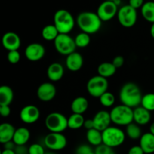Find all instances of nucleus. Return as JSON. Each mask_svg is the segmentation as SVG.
Listing matches in <instances>:
<instances>
[{"instance_id": "f257e3e1", "label": "nucleus", "mask_w": 154, "mask_h": 154, "mask_svg": "<svg viewBox=\"0 0 154 154\" xmlns=\"http://www.w3.org/2000/svg\"><path fill=\"white\" fill-rule=\"evenodd\" d=\"M119 97L121 104L134 109L141 105L143 95L141 89L136 84L128 82L121 87Z\"/></svg>"}, {"instance_id": "f03ea898", "label": "nucleus", "mask_w": 154, "mask_h": 154, "mask_svg": "<svg viewBox=\"0 0 154 154\" xmlns=\"http://www.w3.org/2000/svg\"><path fill=\"white\" fill-rule=\"evenodd\" d=\"M77 24L81 32L89 35L95 34L100 30L102 21L98 14L93 11H83L77 17Z\"/></svg>"}, {"instance_id": "7ed1b4c3", "label": "nucleus", "mask_w": 154, "mask_h": 154, "mask_svg": "<svg viewBox=\"0 0 154 154\" xmlns=\"http://www.w3.org/2000/svg\"><path fill=\"white\" fill-rule=\"evenodd\" d=\"M54 24L60 34H69L75 27V20L69 11L60 9L54 14Z\"/></svg>"}, {"instance_id": "20e7f679", "label": "nucleus", "mask_w": 154, "mask_h": 154, "mask_svg": "<svg viewBox=\"0 0 154 154\" xmlns=\"http://www.w3.org/2000/svg\"><path fill=\"white\" fill-rule=\"evenodd\" d=\"M111 121L117 126H127L134 121L133 108L126 105H119L115 106L110 111Z\"/></svg>"}, {"instance_id": "39448f33", "label": "nucleus", "mask_w": 154, "mask_h": 154, "mask_svg": "<svg viewBox=\"0 0 154 154\" xmlns=\"http://www.w3.org/2000/svg\"><path fill=\"white\" fill-rule=\"evenodd\" d=\"M126 139V132L117 126H109L102 132L103 144L115 148L122 145Z\"/></svg>"}, {"instance_id": "423d86ee", "label": "nucleus", "mask_w": 154, "mask_h": 154, "mask_svg": "<svg viewBox=\"0 0 154 154\" xmlns=\"http://www.w3.org/2000/svg\"><path fill=\"white\" fill-rule=\"evenodd\" d=\"M45 124L50 132L63 133L68 127V118L60 112H52L48 114L45 120Z\"/></svg>"}, {"instance_id": "0eeeda50", "label": "nucleus", "mask_w": 154, "mask_h": 154, "mask_svg": "<svg viewBox=\"0 0 154 154\" xmlns=\"http://www.w3.org/2000/svg\"><path fill=\"white\" fill-rule=\"evenodd\" d=\"M108 81L100 75H96L90 78L87 84V90L89 94L94 98H99L107 92Z\"/></svg>"}, {"instance_id": "6e6552de", "label": "nucleus", "mask_w": 154, "mask_h": 154, "mask_svg": "<svg viewBox=\"0 0 154 154\" xmlns=\"http://www.w3.org/2000/svg\"><path fill=\"white\" fill-rule=\"evenodd\" d=\"M117 17L119 23L122 26L125 28H131L136 23L138 13L136 9L131 7L129 5H126L119 8Z\"/></svg>"}, {"instance_id": "1a4fd4ad", "label": "nucleus", "mask_w": 154, "mask_h": 154, "mask_svg": "<svg viewBox=\"0 0 154 154\" xmlns=\"http://www.w3.org/2000/svg\"><path fill=\"white\" fill-rule=\"evenodd\" d=\"M54 42L56 51L66 57L75 52L77 48L75 38H72L69 34H60Z\"/></svg>"}, {"instance_id": "9d476101", "label": "nucleus", "mask_w": 154, "mask_h": 154, "mask_svg": "<svg viewBox=\"0 0 154 154\" xmlns=\"http://www.w3.org/2000/svg\"><path fill=\"white\" fill-rule=\"evenodd\" d=\"M67 143L66 137L59 132H50L44 138L45 147L54 151L63 150L67 146Z\"/></svg>"}, {"instance_id": "9b49d317", "label": "nucleus", "mask_w": 154, "mask_h": 154, "mask_svg": "<svg viewBox=\"0 0 154 154\" xmlns=\"http://www.w3.org/2000/svg\"><path fill=\"white\" fill-rule=\"evenodd\" d=\"M118 10V5L115 2L104 1L98 7L96 14L102 22H107L117 16Z\"/></svg>"}, {"instance_id": "f8f14e48", "label": "nucleus", "mask_w": 154, "mask_h": 154, "mask_svg": "<svg viewBox=\"0 0 154 154\" xmlns=\"http://www.w3.org/2000/svg\"><path fill=\"white\" fill-rule=\"evenodd\" d=\"M40 117V111L35 105H28L24 106L20 112V118L26 124L36 123Z\"/></svg>"}, {"instance_id": "ddd939ff", "label": "nucleus", "mask_w": 154, "mask_h": 154, "mask_svg": "<svg viewBox=\"0 0 154 154\" xmlns=\"http://www.w3.org/2000/svg\"><path fill=\"white\" fill-rule=\"evenodd\" d=\"M25 57L29 61L38 62L45 55V48L40 43H31L25 49Z\"/></svg>"}, {"instance_id": "4468645a", "label": "nucleus", "mask_w": 154, "mask_h": 154, "mask_svg": "<svg viewBox=\"0 0 154 154\" xmlns=\"http://www.w3.org/2000/svg\"><path fill=\"white\" fill-rule=\"evenodd\" d=\"M57 88L51 82L42 83L37 90V96L39 100L44 102H51L55 98Z\"/></svg>"}, {"instance_id": "2eb2a0df", "label": "nucleus", "mask_w": 154, "mask_h": 154, "mask_svg": "<svg viewBox=\"0 0 154 154\" xmlns=\"http://www.w3.org/2000/svg\"><path fill=\"white\" fill-rule=\"evenodd\" d=\"M93 120L94 123V129L102 132L111 126V123H112L110 112L105 110L98 111L93 117Z\"/></svg>"}, {"instance_id": "dca6fc26", "label": "nucleus", "mask_w": 154, "mask_h": 154, "mask_svg": "<svg viewBox=\"0 0 154 154\" xmlns=\"http://www.w3.org/2000/svg\"><path fill=\"white\" fill-rule=\"evenodd\" d=\"M3 48L8 51H18L20 48L21 40L20 36L13 32H8L5 33L2 38Z\"/></svg>"}, {"instance_id": "f3484780", "label": "nucleus", "mask_w": 154, "mask_h": 154, "mask_svg": "<svg viewBox=\"0 0 154 154\" xmlns=\"http://www.w3.org/2000/svg\"><path fill=\"white\" fill-rule=\"evenodd\" d=\"M83 65H84V58L81 54L76 51L66 57V66L71 72H78L83 67Z\"/></svg>"}, {"instance_id": "a211bd4d", "label": "nucleus", "mask_w": 154, "mask_h": 154, "mask_svg": "<svg viewBox=\"0 0 154 154\" xmlns=\"http://www.w3.org/2000/svg\"><path fill=\"white\" fill-rule=\"evenodd\" d=\"M151 120L150 111H147L142 106H138L133 109V120L139 126L147 125Z\"/></svg>"}, {"instance_id": "6ab92c4d", "label": "nucleus", "mask_w": 154, "mask_h": 154, "mask_svg": "<svg viewBox=\"0 0 154 154\" xmlns=\"http://www.w3.org/2000/svg\"><path fill=\"white\" fill-rule=\"evenodd\" d=\"M64 75V67L60 63H53L47 69V76L50 81L57 82L60 81Z\"/></svg>"}, {"instance_id": "aec40b11", "label": "nucleus", "mask_w": 154, "mask_h": 154, "mask_svg": "<svg viewBox=\"0 0 154 154\" xmlns=\"http://www.w3.org/2000/svg\"><path fill=\"white\" fill-rule=\"evenodd\" d=\"M16 129L9 123H3L0 125V142L5 144L13 141Z\"/></svg>"}, {"instance_id": "412c9836", "label": "nucleus", "mask_w": 154, "mask_h": 154, "mask_svg": "<svg viewBox=\"0 0 154 154\" xmlns=\"http://www.w3.org/2000/svg\"><path fill=\"white\" fill-rule=\"evenodd\" d=\"M140 147L145 154L154 153V135L149 132L143 134L140 138Z\"/></svg>"}, {"instance_id": "4be33fe9", "label": "nucleus", "mask_w": 154, "mask_h": 154, "mask_svg": "<svg viewBox=\"0 0 154 154\" xmlns=\"http://www.w3.org/2000/svg\"><path fill=\"white\" fill-rule=\"evenodd\" d=\"M30 132L27 128L20 127L16 129L14 135L13 142L16 146H24L30 138Z\"/></svg>"}, {"instance_id": "5701e85b", "label": "nucleus", "mask_w": 154, "mask_h": 154, "mask_svg": "<svg viewBox=\"0 0 154 154\" xmlns=\"http://www.w3.org/2000/svg\"><path fill=\"white\" fill-rule=\"evenodd\" d=\"M89 107V102L84 96H78L72 101L71 110L73 114H83L87 111Z\"/></svg>"}, {"instance_id": "b1692460", "label": "nucleus", "mask_w": 154, "mask_h": 154, "mask_svg": "<svg viewBox=\"0 0 154 154\" xmlns=\"http://www.w3.org/2000/svg\"><path fill=\"white\" fill-rule=\"evenodd\" d=\"M14 99V91L10 87L2 85L0 87V105H10Z\"/></svg>"}, {"instance_id": "393cba45", "label": "nucleus", "mask_w": 154, "mask_h": 154, "mask_svg": "<svg viewBox=\"0 0 154 154\" xmlns=\"http://www.w3.org/2000/svg\"><path fill=\"white\" fill-rule=\"evenodd\" d=\"M117 68L114 66L112 63H108V62H105L102 63L98 66V74L100 76L103 77L108 79V78H111L117 72Z\"/></svg>"}, {"instance_id": "a878e982", "label": "nucleus", "mask_w": 154, "mask_h": 154, "mask_svg": "<svg viewBox=\"0 0 154 154\" xmlns=\"http://www.w3.org/2000/svg\"><path fill=\"white\" fill-rule=\"evenodd\" d=\"M86 137H87V140L89 144L95 146V147H99L101 144H103V142H102V132L97 130L96 129L87 130Z\"/></svg>"}, {"instance_id": "bb28decb", "label": "nucleus", "mask_w": 154, "mask_h": 154, "mask_svg": "<svg viewBox=\"0 0 154 154\" xmlns=\"http://www.w3.org/2000/svg\"><path fill=\"white\" fill-rule=\"evenodd\" d=\"M141 13L143 18L149 23H154V2L149 1L144 2L141 8Z\"/></svg>"}, {"instance_id": "cd10ccee", "label": "nucleus", "mask_w": 154, "mask_h": 154, "mask_svg": "<svg viewBox=\"0 0 154 154\" xmlns=\"http://www.w3.org/2000/svg\"><path fill=\"white\" fill-rule=\"evenodd\" d=\"M59 35H60V32L54 24H49V25L45 26L42 30V38L48 42H51V41L54 42Z\"/></svg>"}, {"instance_id": "c85d7f7f", "label": "nucleus", "mask_w": 154, "mask_h": 154, "mask_svg": "<svg viewBox=\"0 0 154 154\" xmlns=\"http://www.w3.org/2000/svg\"><path fill=\"white\" fill-rule=\"evenodd\" d=\"M85 119L83 114H72L68 118V127L71 129H79L84 126Z\"/></svg>"}, {"instance_id": "c756f323", "label": "nucleus", "mask_w": 154, "mask_h": 154, "mask_svg": "<svg viewBox=\"0 0 154 154\" xmlns=\"http://www.w3.org/2000/svg\"><path fill=\"white\" fill-rule=\"evenodd\" d=\"M126 135L129 137L130 139L138 140L140 139L142 135L141 134V129L139 125L135 123H131L130 124L126 126Z\"/></svg>"}, {"instance_id": "7c9ffc66", "label": "nucleus", "mask_w": 154, "mask_h": 154, "mask_svg": "<svg viewBox=\"0 0 154 154\" xmlns=\"http://www.w3.org/2000/svg\"><path fill=\"white\" fill-rule=\"evenodd\" d=\"M90 41H91L90 35L83 32L78 33L75 38V45L77 48H84L88 46L90 43Z\"/></svg>"}, {"instance_id": "2f4dec72", "label": "nucleus", "mask_w": 154, "mask_h": 154, "mask_svg": "<svg viewBox=\"0 0 154 154\" xmlns=\"http://www.w3.org/2000/svg\"><path fill=\"white\" fill-rule=\"evenodd\" d=\"M99 99L101 105L105 108L112 107L115 103V96H114L112 93H110L108 91L102 94Z\"/></svg>"}, {"instance_id": "473e14b6", "label": "nucleus", "mask_w": 154, "mask_h": 154, "mask_svg": "<svg viewBox=\"0 0 154 154\" xmlns=\"http://www.w3.org/2000/svg\"><path fill=\"white\" fill-rule=\"evenodd\" d=\"M141 106L149 111H154V93H150L144 95L141 99Z\"/></svg>"}, {"instance_id": "72a5a7b5", "label": "nucleus", "mask_w": 154, "mask_h": 154, "mask_svg": "<svg viewBox=\"0 0 154 154\" xmlns=\"http://www.w3.org/2000/svg\"><path fill=\"white\" fill-rule=\"evenodd\" d=\"M7 59L11 64H17L20 60V54L18 51H8L7 54Z\"/></svg>"}, {"instance_id": "f704fd0d", "label": "nucleus", "mask_w": 154, "mask_h": 154, "mask_svg": "<svg viewBox=\"0 0 154 154\" xmlns=\"http://www.w3.org/2000/svg\"><path fill=\"white\" fill-rule=\"evenodd\" d=\"M29 154H45V149L40 144H32L28 148Z\"/></svg>"}, {"instance_id": "c9c22d12", "label": "nucleus", "mask_w": 154, "mask_h": 154, "mask_svg": "<svg viewBox=\"0 0 154 154\" xmlns=\"http://www.w3.org/2000/svg\"><path fill=\"white\" fill-rule=\"evenodd\" d=\"M95 152H96V154H116L113 148L103 144H101L99 147H96Z\"/></svg>"}, {"instance_id": "e433bc0d", "label": "nucleus", "mask_w": 154, "mask_h": 154, "mask_svg": "<svg viewBox=\"0 0 154 154\" xmlns=\"http://www.w3.org/2000/svg\"><path fill=\"white\" fill-rule=\"evenodd\" d=\"M93 150L90 146L87 144H81L76 149L75 154H90Z\"/></svg>"}, {"instance_id": "4c0bfd02", "label": "nucleus", "mask_w": 154, "mask_h": 154, "mask_svg": "<svg viewBox=\"0 0 154 154\" xmlns=\"http://www.w3.org/2000/svg\"><path fill=\"white\" fill-rule=\"evenodd\" d=\"M124 62H125V60L122 56H117V57H115L114 59H113L111 63L114 64V66H115L117 69H119V68H121L122 66H123Z\"/></svg>"}, {"instance_id": "58836bf2", "label": "nucleus", "mask_w": 154, "mask_h": 154, "mask_svg": "<svg viewBox=\"0 0 154 154\" xmlns=\"http://www.w3.org/2000/svg\"><path fill=\"white\" fill-rule=\"evenodd\" d=\"M11 110L10 105H0V114L2 117H7L11 114Z\"/></svg>"}, {"instance_id": "ea45409f", "label": "nucleus", "mask_w": 154, "mask_h": 154, "mask_svg": "<svg viewBox=\"0 0 154 154\" xmlns=\"http://www.w3.org/2000/svg\"><path fill=\"white\" fill-rule=\"evenodd\" d=\"M144 4V0H129V5L135 9L141 8Z\"/></svg>"}, {"instance_id": "a19ab883", "label": "nucleus", "mask_w": 154, "mask_h": 154, "mask_svg": "<svg viewBox=\"0 0 154 154\" xmlns=\"http://www.w3.org/2000/svg\"><path fill=\"white\" fill-rule=\"evenodd\" d=\"M128 154H145L140 145H135L129 150Z\"/></svg>"}, {"instance_id": "79ce46f5", "label": "nucleus", "mask_w": 154, "mask_h": 154, "mask_svg": "<svg viewBox=\"0 0 154 154\" xmlns=\"http://www.w3.org/2000/svg\"><path fill=\"white\" fill-rule=\"evenodd\" d=\"M84 126L87 130L94 129V123H93V119H87V120H85Z\"/></svg>"}, {"instance_id": "37998d69", "label": "nucleus", "mask_w": 154, "mask_h": 154, "mask_svg": "<svg viewBox=\"0 0 154 154\" xmlns=\"http://www.w3.org/2000/svg\"><path fill=\"white\" fill-rule=\"evenodd\" d=\"M1 154H17L15 150H9V149H4L2 151Z\"/></svg>"}, {"instance_id": "c03bdc74", "label": "nucleus", "mask_w": 154, "mask_h": 154, "mask_svg": "<svg viewBox=\"0 0 154 154\" xmlns=\"http://www.w3.org/2000/svg\"><path fill=\"white\" fill-rule=\"evenodd\" d=\"M150 35H151L152 37L154 38V23H152L151 27H150Z\"/></svg>"}, {"instance_id": "a18cd8bd", "label": "nucleus", "mask_w": 154, "mask_h": 154, "mask_svg": "<svg viewBox=\"0 0 154 154\" xmlns=\"http://www.w3.org/2000/svg\"><path fill=\"white\" fill-rule=\"evenodd\" d=\"M150 132L154 135V122L150 126Z\"/></svg>"}, {"instance_id": "49530a36", "label": "nucleus", "mask_w": 154, "mask_h": 154, "mask_svg": "<svg viewBox=\"0 0 154 154\" xmlns=\"http://www.w3.org/2000/svg\"><path fill=\"white\" fill-rule=\"evenodd\" d=\"M105 1H109V2H115L116 4L117 5H119L120 3V0H105Z\"/></svg>"}, {"instance_id": "de8ad7c7", "label": "nucleus", "mask_w": 154, "mask_h": 154, "mask_svg": "<svg viewBox=\"0 0 154 154\" xmlns=\"http://www.w3.org/2000/svg\"><path fill=\"white\" fill-rule=\"evenodd\" d=\"M45 154H57V153H52V152H48V153H45Z\"/></svg>"}]
</instances>
